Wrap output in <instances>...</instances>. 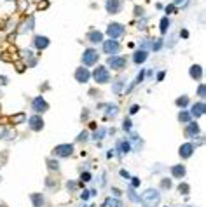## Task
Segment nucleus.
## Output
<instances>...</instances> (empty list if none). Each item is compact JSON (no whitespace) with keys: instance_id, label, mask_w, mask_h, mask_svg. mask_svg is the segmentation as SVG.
Masks as SVG:
<instances>
[{"instance_id":"1","label":"nucleus","mask_w":206,"mask_h":207,"mask_svg":"<svg viewBox=\"0 0 206 207\" xmlns=\"http://www.w3.org/2000/svg\"><path fill=\"white\" fill-rule=\"evenodd\" d=\"M161 202V195L156 188H147L140 197V204L143 207H157Z\"/></svg>"},{"instance_id":"2","label":"nucleus","mask_w":206,"mask_h":207,"mask_svg":"<svg viewBox=\"0 0 206 207\" xmlns=\"http://www.w3.org/2000/svg\"><path fill=\"white\" fill-rule=\"evenodd\" d=\"M91 77L94 79L96 84H107V82L110 80V73H109V70L105 68V66H96V70L93 71Z\"/></svg>"},{"instance_id":"3","label":"nucleus","mask_w":206,"mask_h":207,"mask_svg":"<svg viewBox=\"0 0 206 207\" xmlns=\"http://www.w3.org/2000/svg\"><path fill=\"white\" fill-rule=\"evenodd\" d=\"M98 59H100V54L94 51V49H86L84 54H82V64L84 66H93V64L98 63Z\"/></svg>"},{"instance_id":"4","label":"nucleus","mask_w":206,"mask_h":207,"mask_svg":"<svg viewBox=\"0 0 206 207\" xmlns=\"http://www.w3.org/2000/svg\"><path fill=\"white\" fill-rule=\"evenodd\" d=\"M32 110H33V112H37V115H40V113H46V112L49 110L47 101L44 99L42 96L33 98V101H32Z\"/></svg>"},{"instance_id":"5","label":"nucleus","mask_w":206,"mask_h":207,"mask_svg":"<svg viewBox=\"0 0 206 207\" xmlns=\"http://www.w3.org/2000/svg\"><path fill=\"white\" fill-rule=\"evenodd\" d=\"M124 26L121 25V23H110L109 28H107V35H109L110 38H114V40H117L119 37H122L124 35Z\"/></svg>"},{"instance_id":"6","label":"nucleus","mask_w":206,"mask_h":207,"mask_svg":"<svg viewBox=\"0 0 206 207\" xmlns=\"http://www.w3.org/2000/svg\"><path fill=\"white\" fill-rule=\"evenodd\" d=\"M121 51V44L114 38H110V40H105L103 42V52L109 54V56H115V54Z\"/></svg>"},{"instance_id":"7","label":"nucleus","mask_w":206,"mask_h":207,"mask_svg":"<svg viewBox=\"0 0 206 207\" xmlns=\"http://www.w3.org/2000/svg\"><path fill=\"white\" fill-rule=\"evenodd\" d=\"M53 153L54 157H60V159H66V157H70L73 153V144H60V146H56L53 150Z\"/></svg>"},{"instance_id":"8","label":"nucleus","mask_w":206,"mask_h":207,"mask_svg":"<svg viewBox=\"0 0 206 207\" xmlns=\"http://www.w3.org/2000/svg\"><path fill=\"white\" fill-rule=\"evenodd\" d=\"M75 80L79 82V84H87V80L91 79V71L86 68V66H79V68L75 70Z\"/></svg>"},{"instance_id":"9","label":"nucleus","mask_w":206,"mask_h":207,"mask_svg":"<svg viewBox=\"0 0 206 207\" xmlns=\"http://www.w3.org/2000/svg\"><path fill=\"white\" fill-rule=\"evenodd\" d=\"M28 127L35 131V132H40L44 129V118L40 115H32V117L28 118Z\"/></svg>"},{"instance_id":"10","label":"nucleus","mask_w":206,"mask_h":207,"mask_svg":"<svg viewBox=\"0 0 206 207\" xmlns=\"http://www.w3.org/2000/svg\"><path fill=\"white\" fill-rule=\"evenodd\" d=\"M105 9H107L109 14H119L122 11V0H107Z\"/></svg>"},{"instance_id":"11","label":"nucleus","mask_w":206,"mask_h":207,"mask_svg":"<svg viewBox=\"0 0 206 207\" xmlns=\"http://www.w3.org/2000/svg\"><path fill=\"white\" fill-rule=\"evenodd\" d=\"M109 66L112 70H124L126 58H122V56H112V58L109 59Z\"/></svg>"},{"instance_id":"12","label":"nucleus","mask_w":206,"mask_h":207,"mask_svg":"<svg viewBox=\"0 0 206 207\" xmlns=\"http://www.w3.org/2000/svg\"><path fill=\"white\" fill-rule=\"evenodd\" d=\"M33 47L38 49V51L47 49L49 47V38L44 37V35H35V37H33Z\"/></svg>"},{"instance_id":"13","label":"nucleus","mask_w":206,"mask_h":207,"mask_svg":"<svg viewBox=\"0 0 206 207\" xmlns=\"http://www.w3.org/2000/svg\"><path fill=\"white\" fill-rule=\"evenodd\" d=\"M194 144L192 143H184L182 146H180V150H178V155L182 157V159H190L192 157V153H194Z\"/></svg>"},{"instance_id":"14","label":"nucleus","mask_w":206,"mask_h":207,"mask_svg":"<svg viewBox=\"0 0 206 207\" xmlns=\"http://www.w3.org/2000/svg\"><path fill=\"white\" fill-rule=\"evenodd\" d=\"M204 112H206L204 103H203V101H199V103L192 105V108H190V117L199 118V117H203V115H204Z\"/></svg>"},{"instance_id":"15","label":"nucleus","mask_w":206,"mask_h":207,"mask_svg":"<svg viewBox=\"0 0 206 207\" xmlns=\"http://www.w3.org/2000/svg\"><path fill=\"white\" fill-rule=\"evenodd\" d=\"M30 200H32L33 207H46L47 205V198L40 193H32L30 195Z\"/></svg>"},{"instance_id":"16","label":"nucleus","mask_w":206,"mask_h":207,"mask_svg":"<svg viewBox=\"0 0 206 207\" xmlns=\"http://www.w3.org/2000/svg\"><path fill=\"white\" fill-rule=\"evenodd\" d=\"M147 58H149V51H147V49H138V51L133 54V63L141 64V63L147 61Z\"/></svg>"},{"instance_id":"17","label":"nucleus","mask_w":206,"mask_h":207,"mask_svg":"<svg viewBox=\"0 0 206 207\" xmlns=\"http://www.w3.org/2000/svg\"><path fill=\"white\" fill-rule=\"evenodd\" d=\"M86 38L91 44H100V42H103V33L98 32V30H93V32H89L86 35Z\"/></svg>"},{"instance_id":"18","label":"nucleus","mask_w":206,"mask_h":207,"mask_svg":"<svg viewBox=\"0 0 206 207\" xmlns=\"http://www.w3.org/2000/svg\"><path fill=\"white\" fill-rule=\"evenodd\" d=\"M185 172H187L185 167L184 165H180V164H176V165L171 167V174H173V178H176V179H182V178L185 176Z\"/></svg>"},{"instance_id":"19","label":"nucleus","mask_w":206,"mask_h":207,"mask_svg":"<svg viewBox=\"0 0 206 207\" xmlns=\"http://www.w3.org/2000/svg\"><path fill=\"white\" fill-rule=\"evenodd\" d=\"M190 77L194 80H201V77H203V68H201L199 64H194V66H190Z\"/></svg>"},{"instance_id":"20","label":"nucleus","mask_w":206,"mask_h":207,"mask_svg":"<svg viewBox=\"0 0 206 207\" xmlns=\"http://www.w3.org/2000/svg\"><path fill=\"white\" fill-rule=\"evenodd\" d=\"M185 132L189 134V136H197V134H199V125H197L196 122H187Z\"/></svg>"},{"instance_id":"21","label":"nucleus","mask_w":206,"mask_h":207,"mask_svg":"<svg viewBox=\"0 0 206 207\" xmlns=\"http://www.w3.org/2000/svg\"><path fill=\"white\" fill-rule=\"evenodd\" d=\"M112 89H114L115 94H121V92H124V79L121 77V79H117L114 82V85H112Z\"/></svg>"},{"instance_id":"22","label":"nucleus","mask_w":206,"mask_h":207,"mask_svg":"<svg viewBox=\"0 0 206 207\" xmlns=\"http://www.w3.org/2000/svg\"><path fill=\"white\" fill-rule=\"evenodd\" d=\"M169 25H171L169 17H168V16H164L163 19H161V23H159V30H161V33H163V35L169 30Z\"/></svg>"},{"instance_id":"23","label":"nucleus","mask_w":206,"mask_h":207,"mask_svg":"<svg viewBox=\"0 0 206 207\" xmlns=\"http://www.w3.org/2000/svg\"><path fill=\"white\" fill-rule=\"evenodd\" d=\"M117 148H119L121 155H126V153L131 151V144L128 143V141H119V143H117Z\"/></svg>"},{"instance_id":"24","label":"nucleus","mask_w":206,"mask_h":207,"mask_svg":"<svg viewBox=\"0 0 206 207\" xmlns=\"http://www.w3.org/2000/svg\"><path fill=\"white\" fill-rule=\"evenodd\" d=\"M105 205L107 207H124V204L117 198V197H110V198H107V202H105Z\"/></svg>"},{"instance_id":"25","label":"nucleus","mask_w":206,"mask_h":207,"mask_svg":"<svg viewBox=\"0 0 206 207\" xmlns=\"http://www.w3.org/2000/svg\"><path fill=\"white\" fill-rule=\"evenodd\" d=\"M47 167H49V171L56 172V171H60V162L54 159H47Z\"/></svg>"},{"instance_id":"26","label":"nucleus","mask_w":206,"mask_h":207,"mask_svg":"<svg viewBox=\"0 0 206 207\" xmlns=\"http://www.w3.org/2000/svg\"><path fill=\"white\" fill-rule=\"evenodd\" d=\"M25 120H26V115H25L23 112L18 113V115H12V117H11V122H12V124H23Z\"/></svg>"},{"instance_id":"27","label":"nucleus","mask_w":206,"mask_h":207,"mask_svg":"<svg viewBox=\"0 0 206 207\" xmlns=\"http://www.w3.org/2000/svg\"><path fill=\"white\" fill-rule=\"evenodd\" d=\"M175 105H176L178 108H185L187 105H189V98H187V96H180L178 99L175 101Z\"/></svg>"},{"instance_id":"28","label":"nucleus","mask_w":206,"mask_h":207,"mask_svg":"<svg viewBox=\"0 0 206 207\" xmlns=\"http://www.w3.org/2000/svg\"><path fill=\"white\" fill-rule=\"evenodd\" d=\"M33 25H35V17H28L26 23H25V26H23V32H32L33 30Z\"/></svg>"},{"instance_id":"29","label":"nucleus","mask_w":206,"mask_h":207,"mask_svg":"<svg viewBox=\"0 0 206 207\" xmlns=\"http://www.w3.org/2000/svg\"><path fill=\"white\" fill-rule=\"evenodd\" d=\"M128 195H129L131 202H135V204H140V197L136 195V191H135V188H133V186H131L129 190H128Z\"/></svg>"},{"instance_id":"30","label":"nucleus","mask_w":206,"mask_h":207,"mask_svg":"<svg viewBox=\"0 0 206 207\" xmlns=\"http://www.w3.org/2000/svg\"><path fill=\"white\" fill-rule=\"evenodd\" d=\"M178 120H180V122H185V124L190 122V113L185 112V110H182V112L178 113Z\"/></svg>"},{"instance_id":"31","label":"nucleus","mask_w":206,"mask_h":207,"mask_svg":"<svg viewBox=\"0 0 206 207\" xmlns=\"http://www.w3.org/2000/svg\"><path fill=\"white\" fill-rule=\"evenodd\" d=\"M119 112V108L114 106V105H107V117H115Z\"/></svg>"},{"instance_id":"32","label":"nucleus","mask_w":206,"mask_h":207,"mask_svg":"<svg viewBox=\"0 0 206 207\" xmlns=\"http://www.w3.org/2000/svg\"><path fill=\"white\" fill-rule=\"evenodd\" d=\"M105 127H101V129H96L94 131V134H93V139H103V136H105Z\"/></svg>"},{"instance_id":"33","label":"nucleus","mask_w":206,"mask_h":207,"mask_svg":"<svg viewBox=\"0 0 206 207\" xmlns=\"http://www.w3.org/2000/svg\"><path fill=\"white\" fill-rule=\"evenodd\" d=\"M161 47H163V38H156V40H152V51H159Z\"/></svg>"},{"instance_id":"34","label":"nucleus","mask_w":206,"mask_h":207,"mask_svg":"<svg viewBox=\"0 0 206 207\" xmlns=\"http://www.w3.org/2000/svg\"><path fill=\"white\" fill-rule=\"evenodd\" d=\"M197 96H199L201 99L206 98V85L204 84H199V87H197Z\"/></svg>"},{"instance_id":"35","label":"nucleus","mask_w":206,"mask_h":207,"mask_svg":"<svg viewBox=\"0 0 206 207\" xmlns=\"http://www.w3.org/2000/svg\"><path fill=\"white\" fill-rule=\"evenodd\" d=\"M171 186H173V183H171V181H169L168 178H166V179H163V181H161V188H163V190H169Z\"/></svg>"},{"instance_id":"36","label":"nucleus","mask_w":206,"mask_h":207,"mask_svg":"<svg viewBox=\"0 0 206 207\" xmlns=\"http://www.w3.org/2000/svg\"><path fill=\"white\" fill-rule=\"evenodd\" d=\"M91 181V174L89 172H82L81 174V183H89Z\"/></svg>"},{"instance_id":"37","label":"nucleus","mask_w":206,"mask_h":207,"mask_svg":"<svg viewBox=\"0 0 206 207\" xmlns=\"http://www.w3.org/2000/svg\"><path fill=\"white\" fill-rule=\"evenodd\" d=\"M66 190H68V191H75L77 190V183H75V181H73V183L68 181V183H66Z\"/></svg>"},{"instance_id":"38","label":"nucleus","mask_w":206,"mask_h":207,"mask_svg":"<svg viewBox=\"0 0 206 207\" xmlns=\"http://www.w3.org/2000/svg\"><path fill=\"white\" fill-rule=\"evenodd\" d=\"M122 129H124V131H131V120H129V118H124V122H122Z\"/></svg>"},{"instance_id":"39","label":"nucleus","mask_w":206,"mask_h":207,"mask_svg":"<svg viewBox=\"0 0 206 207\" xmlns=\"http://www.w3.org/2000/svg\"><path fill=\"white\" fill-rule=\"evenodd\" d=\"M46 186H47V188H54V186H56V181L53 179V178H47V179H46Z\"/></svg>"},{"instance_id":"40","label":"nucleus","mask_w":206,"mask_h":207,"mask_svg":"<svg viewBox=\"0 0 206 207\" xmlns=\"http://www.w3.org/2000/svg\"><path fill=\"white\" fill-rule=\"evenodd\" d=\"M178 190H180V193H185V195H187V193H189V185H184V183H182V185L178 186Z\"/></svg>"},{"instance_id":"41","label":"nucleus","mask_w":206,"mask_h":207,"mask_svg":"<svg viewBox=\"0 0 206 207\" xmlns=\"http://www.w3.org/2000/svg\"><path fill=\"white\" fill-rule=\"evenodd\" d=\"M87 138H89V134H87L86 131H84V132L79 134V138H77V139H79V141H87Z\"/></svg>"},{"instance_id":"42","label":"nucleus","mask_w":206,"mask_h":207,"mask_svg":"<svg viewBox=\"0 0 206 207\" xmlns=\"http://www.w3.org/2000/svg\"><path fill=\"white\" fill-rule=\"evenodd\" d=\"M131 186H133V188L140 186V179H138V178H131Z\"/></svg>"},{"instance_id":"43","label":"nucleus","mask_w":206,"mask_h":207,"mask_svg":"<svg viewBox=\"0 0 206 207\" xmlns=\"http://www.w3.org/2000/svg\"><path fill=\"white\" fill-rule=\"evenodd\" d=\"M138 110H140V106H138V105H133V106L129 108V113L131 115H135V113H138Z\"/></svg>"},{"instance_id":"44","label":"nucleus","mask_w":206,"mask_h":207,"mask_svg":"<svg viewBox=\"0 0 206 207\" xmlns=\"http://www.w3.org/2000/svg\"><path fill=\"white\" fill-rule=\"evenodd\" d=\"M26 6H28L26 0H19V9H21V11H25V9H26Z\"/></svg>"},{"instance_id":"45","label":"nucleus","mask_w":206,"mask_h":207,"mask_svg":"<svg viewBox=\"0 0 206 207\" xmlns=\"http://www.w3.org/2000/svg\"><path fill=\"white\" fill-rule=\"evenodd\" d=\"M89 197H91V195H89V191H87V190H84V191H82V195H81V198H82V200H87Z\"/></svg>"},{"instance_id":"46","label":"nucleus","mask_w":206,"mask_h":207,"mask_svg":"<svg viewBox=\"0 0 206 207\" xmlns=\"http://www.w3.org/2000/svg\"><path fill=\"white\" fill-rule=\"evenodd\" d=\"M121 176H122V178H128V179H129V178H131V174H129V172H128V171H124V169L121 171Z\"/></svg>"},{"instance_id":"47","label":"nucleus","mask_w":206,"mask_h":207,"mask_svg":"<svg viewBox=\"0 0 206 207\" xmlns=\"http://www.w3.org/2000/svg\"><path fill=\"white\" fill-rule=\"evenodd\" d=\"M171 12H175V6H168V7H166V14H171Z\"/></svg>"},{"instance_id":"48","label":"nucleus","mask_w":206,"mask_h":207,"mask_svg":"<svg viewBox=\"0 0 206 207\" xmlns=\"http://www.w3.org/2000/svg\"><path fill=\"white\" fill-rule=\"evenodd\" d=\"M180 37L187 38V37H189V32H187V30H182V32H180Z\"/></svg>"},{"instance_id":"49","label":"nucleus","mask_w":206,"mask_h":207,"mask_svg":"<svg viewBox=\"0 0 206 207\" xmlns=\"http://www.w3.org/2000/svg\"><path fill=\"white\" fill-rule=\"evenodd\" d=\"M112 193H114L115 197H119L121 195V190H119V188H112Z\"/></svg>"},{"instance_id":"50","label":"nucleus","mask_w":206,"mask_h":207,"mask_svg":"<svg viewBox=\"0 0 206 207\" xmlns=\"http://www.w3.org/2000/svg\"><path fill=\"white\" fill-rule=\"evenodd\" d=\"M136 16H143V9H140V7H136Z\"/></svg>"},{"instance_id":"51","label":"nucleus","mask_w":206,"mask_h":207,"mask_svg":"<svg viewBox=\"0 0 206 207\" xmlns=\"http://www.w3.org/2000/svg\"><path fill=\"white\" fill-rule=\"evenodd\" d=\"M7 84V79L6 77H0V85H6Z\"/></svg>"},{"instance_id":"52","label":"nucleus","mask_w":206,"mask_h":207,"mask_svg":"<svg viewBox=\"0 0 206 207\" xmlns=\"http://www.w3.org/2000/svg\"><path fill=\"white\" fill-rule=\"evenodd\" d=\"M47 6H49L47 2H44V4H38V9H46V7H47Z\"/></svg>"},{"instance_id":"53","label":"nucleus","mask_w":206,"mask_h":207,"mask_svg":"<svg viewBox=\"0 0 206 207\" xmlns=\"http://www.w3.org/2000/svg\"><path fill=\"white\" fill-rule=\"evenodd\" d=\"M163 79H164V71H161V73L157 75V80H159V82H161V80H163Z\"/></svg>"},{"instance_id":"54","label":"nucleus","mask_w":206,"mask_h":207,"mask_svg":"<svg viewBox=\"0 0 206 207\" xmlns=\"http://www.w3.org/2000/svg\"><path fill=\"white\" fill-rule=\"evenodd\" d=\"M182 2H184V0H175V4H182Z\"/></svg>"},{"instance_id":"55","label":"nucleus","mask_w":206,"mask_h":207,"mask_svg":"<svg viewBox=\"0 0 206 207\" xmlns=\"http://www.w3.org/2000/svg\"><path fill=\"white\" fill-rule=\"evenodd\" d=\"M0 207H7V205H6V204H0Z\"/></svg>"},{"instance_id":"56","label":"nucleus","mask_w":206,"mask_h":207,"mask_svg":"<svg viewBox=\"0 0 206 207\" xmlns=\"http://www.w3.org/2000/svg\"><path fill=\"white\" fill-rule=\"evenodd\" d=\"M82 207H89V205H82Z\"/></svg>"}]
</instances>
